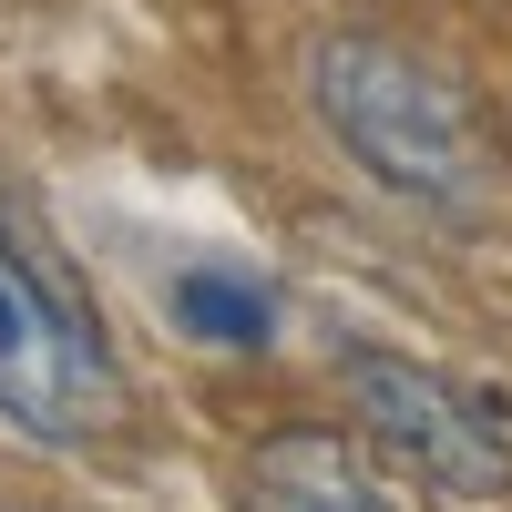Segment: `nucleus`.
<instances>
[{"label": "nucleus", "instance_id": "1", "mask_svg": "<svg viewBox=\"0 0 512 512\" xmlns=\"http://www.w3.org/2000/svg\"><path fill=\"white\" fill-rule=\"evenodd\" d=\"M308 103L338 134V154L359 164L369 185H390L420 216H451L472 226L482 216V185H492V154H482V123L461 103V82L410 62L400 41H369V31H328L308 52Z\"/></svg>", "mask_w": 512, "mask_h": 512}, {"label": "nucleus", "instance_id": "2", "mask_svg": "<svg viewBox=\"0 0 512 512\" xmlns=\"http://www.w3.org/2000/svg\"><path fill=\"white\" fill-rule=\"evenodd\" d=\"M338 390H349L359 431L379 451H400L431 492H451V502H502L512 492V431H502V410L482 390H461V379L420 369L400 349H349L338 359Z\"/></svg>", "mask_w": 512, "mask_h": 512}, {"label": "nucleus", "instance_id": "3", "mask_svg": "<svg viewBox=\"0 0 512 512\" xmlns=\"http://www.w3.org/2000/svg\"><path fill=\"white\" fill-rule=\"evenodd\" d=\"M0 420L52 451L103 441L113 420V359L103 338L72 318V297L0 236Z\"/></svg>", "mask_w": 512, "mask_h": 512}, {"label": "nucleus", "instance_id": "4", "mask_svg": "<svg viewBox=\"0 0 512 512\" xmlns=\"http://www.w3.org/2000/svg\"><path fill=\"white\" fill-rule=\"evenodd\" d=\"M236 512H400V492L369 472V451L349 431H318V420H287L246 451L236 472Z\"/></svg>", "mask_w": 512, "mask_h": 512}, {"label": "nucleus", "instance_id": "5", "mask_svg": "<svg viewBox=\"0 0 512 512\" xmlns=\"http://www.w3.org/2000/svg\"><path fill=\"white\" fill-rule=\"evenodd\" d=\"M175 308H185L205 338H226V349H267V328H277L267 287H236V277H185V297H175Z\"/></svg>", "mask_w": 512, "mask_h": 512}]
</instances>
